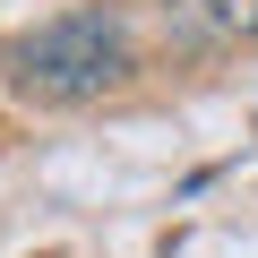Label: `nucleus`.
Listing matches in <instances>:
<instances>
[{"mask_svg":"<svg viewBox=\"0 0 258 258\" xmlns=\"http://www.w3.org/2000/svg\"><path fill=\"white\" fill-rule=\"evenodd\" d=\"M129 69H138V52H129V26L112 9H60L43 18L35 35L9 43V78L35 95V103H95L112 95Z\"/></svg>","mask_w":258,"mask_h":258,"instance_id":"nucleus-1","label":"nucleus"},{"mask_svg":"<svg viewBox=\"0 0 258 258\" xmlns=\"http://www.w3.org/2000/svg\"><path fill=\"white\" fill-rule=\"evenodd\" d=\"M215 35H258V0H198Z\"/></svg>","mask_w":258,"mask_h":258,"instance_id":"nucleus-2","label":"nucleus"}]
</instances>
